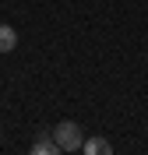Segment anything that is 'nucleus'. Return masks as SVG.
<instances>
[{
	"mask_svg": "<svg viewBox=\"0 0 148 155\" xmlns=\"http://www.w3.org/2000/svg\"><path fill=\"white\" fill-rule=\"evenodd\" d=\"M53 141L60 145V152H81L85 134H81V127L74 124V120H60L57 130H53Z\"/></svg>",
	"mask_w": 148,
	"mask_h": 155,
	"instance_id": "f257e3e1",
	"label": "nucleus"
},
{
	"mask_svg": "<svg viewBox=\"0 0 148 155\" xmlns=\"http://www.w3.org/2000/svg\"><path fill=\"white\" fill-rule=\"evenodd\" d=\"M81 155H113V145H109L106 137H88L81 145Z\"/></svg>",
	"mask_w": 148,
	"mask_h": 155,
	"instance_id": "f03ea898",
	"label": "nucleus"
},
{
	"mask_svg": "<svg viewBox=\"0 0 148 155\" xmlns=\"http://www.w3.org/2000/svg\"><path fill=\"white\" fill-rule=\"evenodd\" d=\"M28 155H64V152H60V145H57V141H53V137L39 134V141L32 145V152H28Z\"/></svg>",
	"mask_w": 148,
	"mask_h": 155,
	"instance_id": "7ed1b4c3",
	"label": "nucleus"
},
{
	"mask_svg": "<svg viewBox=\"0 0 148 155\" xmlns=\"http://www.w3.org/2000/svg\"><path fill=\"white\" fill-rule=\"evenodd\" d=\"M14 46H18V32L11 25H0V53H11Z\"/></svg>",
	"mask_w": 148,
	"mask_h": 155,
	"instance_id": "20e7f679",
	"label": "nucleus"
}]
</instances>
